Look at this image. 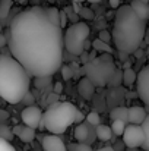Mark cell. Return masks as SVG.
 <instances>
[{
  "label": "cell",
  "instance_id": "37",
  "mask_svg": "<svg viewBox=\"0 0 149 151\" xmlns=\"http://www.w3.org/2000/svg\"><path fill=\"white\" fill-rule=\"evenodd\" d=\"M110 6H111L113 9H117V7L120 6V0H110Z\"/></svg>",
  "mask_w": 149,
  "mask_h": 151
},
{
  "label": "cell",
  "instance_id": "21",
  "mask_svg": "<svg viewBox=\"0 0 149 151\" xmlns=\"http://www.w3.org/2000/svg\"><path fill=\"white\" fill-rule=\"evenodd\" d=\"M124 129H126V122L124 120H118V119L111 120V131H113L114 135L121 137L123 132H124Z\"/></svg>",
  "mask_w": 149,
  "mask_h": 151
},
{
  "label": "cell",
  "instance_id": "28",
  "mask_svg": "<svg viewBox=\"0 0 149 151\" xmlns=\"http://www.w3.org/2000/svg\"><path fill=\"white\" fill-rule=\"evenodd\" d=\"M61 76L66 79V81H69V79H72L73 78V69L67 65V66H61Z\"/></svg>",
  "mask_w": 149,
  "mask_h": 151
},
{
  "label": "cell",
  "instance_id": "32",
  "mask_svg": "<svg viewBox=\"0 0 149 151\" xmlns=\"http://www.w3.org/2000/svg\"><path fill=\"white\" fill-rule=\"evenodd\" d=\"M6 46H7V37H6V34L0 32V50H3Z\"/></svg>",
  "mask_w": 149,
  "mask_h": 151
},
{
  "label": "cell",
  "instance_id": "15",
  "mask_svg": "<svg viewBox=\"0 0 149 151\" xmlns=\"http://www.w3.org/2000/svg\"><path fill=\"white\" fill-rule=\"evenodd\" d=\"M88 137H89V126H88V123L86 125L85 123H78V126L75 128V138H76V141L86 142Z\"/></svg>",
  "mask_w": 149,
  "mask_h": 151
},
{
  "label": "cell",
  "instance_id": "19",
  "mask_svg": "<svg viewBox=\"0 0 149 151\" xmlns=\"http://www.w3.org/2000/svg\"><path fill=\"white\" fill-rule=\"evenodd\" d=\"M13 0H0V19L4 21L12 10Z\"/></svg>",
  "mask_w": 149,
  "mask_h": 151
},
{
  "label": "cell",
  "instance_id": "31",
  "mask_svg": "<svg viewBox=\"0 0 149 151\" xmlns=\"http://www.w3.org/2000/svg\"><path fill=\"white\" fill-rule=\"evenodd\" d=\"M66 24H67V12L60 10V27H61V28H64V27H66Z\"/></svg>",
  "mask_w": 149,
  "mask_h": 151
},
{
  "label": "cell",
  "instance_id": "2",
  "mask_svg": "<svg viewBox=\"0 0 149 151\" xmlns=\"http://www.w3.org/2000/svg\"><path fill=\"white\" fill-rule=\"evenodd\" d=\"M146 34V21H143L133 10L130 4L118 6L114 18L113 40L120 53H135L143 43Z\"/></svg>",
  "mask_w": 149,
  "mask_h": 151
},
{
  "label": "cell",
  "instance_id": "30",
  "mask_svg": "<svg viewBox=\"0 0 149 151\" xmlns=\"http://www.w3.org/2000/svg\"><path fill=\"white\" fill-rule=\"evenodd\" d=\"M98 38H101V40H102V41H105V43H110V41L113 40V35H111L108 31H99Z\"/></svg>",
  "mask_w": 149,
  "mask_h": 151
},
{
  "label": "cell",
  "instance_id": "16",
  "mask_svg": "<svg viewBox=\"0 0 149 151\" xmlns=\"http://www.w3.org/2000/svg\"><path fill=\"white\" fill-rule=\"evenodd\" d=\"M95 134H97V138H98L99 141H110L113 138L111 126H107V125H98Z\"/></svg>",
  "mask_w": 149,
  "mask_h": 151
},
{
  "label": "cell",
  "instance_id": "35",
  "mask_svg": "<svg viewBox=\"0 0 149 151\" xmlns=\"http://www.w3.org/2000/svg\"><path fill=\"white\" fill-rule=\"evenodd\" d=\"M81 15H83L85 18H92L94 16V13L89 10V9H81V12H79Z\"/></svg>",
  "mask_w": 149,
  "mask_h": 151
},
{
  "label": "cell",
  "instance_id": "27",
  "mask_svg": "<svg viewBox=\"0 0 149 151\" xmlns=\"http://www.w3.org/2000/svg\"><path fill=\"white\" fill-rule=\"evenodd\" d=\"M47 13H48L50 19L56 25H60V10L57 7H50V9H47Z\"/></svg>",
  "mask_w": 149,
  "mask_h": 151
},
{
  "label": "cell",
  "instance_id": "10",
  "mask_svg": "<svg viewBox=\"0 0 149 151\" xmlns=\"http://www.w3.org/2000/svg\"><path fill=\"white\" fill-rule=\"evenodd\" d=\"M41 145H43L44 151H67V147L64 145L61 138L57 137V134L44 135L41 139Z\"/></svg>",
  "mask_w": 149,
  "mask_h": 151
},
{
  "label": "cell",
  "instance_id": "24",
  "mask_svg": "<svg viewBox=\"0 0 149 151\" xmlns=\"http://www.w3.org/2000/svg\"><path fill=\"white\" fill-rule=\"evenodd\" d=\"M67 151H92V148H91L89 144H86V142H79V141H78V142L69 144Z\"/></svg>",
  "mask_w": 149,
  "mask_h": 151
},
{
  "label": "cell",
  "instance_id": "34",
  "mask_svg": "<svg viewBox=\"0 0 149 151\" xmlns=\"http://www.w3.org/2000/svg\"><path fill=\"white\" fill-rule=\"evenodd\" d=\"M85 119V116H83V113L82 111H76V117H75V123H82V120Z\"/></svg>",
  "mask_w": 149,
  "mask_h": 151
},
{
  "label": "cell",
  "instance_id": "22",
  "mask_svg": "<svg viewBox=\"0 0 149 151\" xmlns=\"http://www.w3.org/2000/svg\"><path fill=\"white\" fill-rule=\"evenodd\" d=\"M51 76H53V75H44V76H35V81H34L35 87H37L38 90H44L46 87H48L50 84H51Z\"/></svg>",
  "mask_w": 149,
  "mask_h": 151
},
{
  "label": "cell",
  "instance_id": "9",
  "mask_svg": "<svg viewBox=\"0 0 149 151\" xmlns=\"http://www.w3.org/2000/svg\"><path fill=\"white\" fill-rule=\"evenodd\" d=\"M136 82H138V94L140 100L149 107V65L140 69Z\"/></svg>",
  "mask_w": 149,
  "mask_h": 151
},
{
  "label": "cell",
  "instance_id": "18",
  "mask_svg": "<svg viewBox=\"0 0 149 151\" xmlns=\"http://www.w3.org/2000/svg\"><path fill=\"white\" fill-rule=\"evenodd\" d=\"M92 47H94V50L95 51H99V53H113V47L110 46V43H105V41H102L101 38H97V40H94L92 41Z\"/></svg>",
  "mask_w": 149,
  "mask_h": 151
},
{
  "label": "cell",
  "instance_id": "8",
  "mask_svg": "<svg viewBox=\"0 0 149 151\" xmlns=\"http://www.w3.org/2000/svg\"><path fill=\"white\" fill-rule=\"evenodd\" d=\"M43 110L38 107V106H26L22 113H21V117H22V122L34 129H38L41 128V123H43Z\"/></svg>",
  "mask_w": 149,
  "mask_h": 151
},
{
  "label": "cell",
  "instance_id": "29",
  "mask_svg": "<svg viewBox=\"0 0 149 151\" xmlns=\"http://www.w3.org/2000/svg\"><path fill=\"white\" fill-rule=\"evenodd\" d=\"M0 151H16L15 147L10 144V141L0 138Z\"/></svg>",
  "mask_w": 149,
  "mask_h": 151
},
{
  "label": "cell",
  "instance_id": "40",
  "mask_svg": "<svg viewBox=\"0 0 149 151\" xmlns=\"http://www.w3.org/2000/svg\"><path fill=\"white\" fill-rule=\"evenodd\" d=\"M89 1H91V3H98L99 0H89Z\"/></svg>",
  "mask_w": 149,
  "mask_h": 151
},
{
  "label": "cell",
  "instance_id": "13",
  "mask_svg": "<svg viewBox=\"0 0 149 151\" xmlns=\"http://www.w3.org/2000/svg\"><path fill=\"white\" fill-rule=\"evenodd\" d=\"M95 85L85 76V78H82L81 81H79V84H78V93H79V96H82L85 100H91L92 97H94V94H95Z\"/></svg>",
  "mask_w": 149,
  "mask_h": 151
},
{
  "label": "cell",
  "instance_id": "11",
  "mask_svg": "<svg viewBox=\"0 0 149 151\" xmlns=\"http://www.w3.org/2000/svg\"><path fill=\"white\" fill-rule=\"evenodd\" d=\"M13 135H16L22 142H32L34 139H35V129L34 128H31V126H28V125H16L13 129Z\"/></svg>",
  "mask_w": 149,
  "mask_h": 151
},
{
  "label": "cell",
  "instance_id": "7",
  "mask_svg": "<svg viewBox=\"0 0 149 151\" xmlns=\"http://www.w3.org/2000/svg\"><path fill=\"white\" fill-rule=\"evenodd\" d=\"M121 137H123L124 145L129 148L142 147L145 142V132H143L142 125H133V123L127 125Z\"/></svg>",
  "mask_w": 149,
  "mask_h": 151
},
{
  "label": "cell",
  "instance_id": "39",
  "mask_svg": "<svg viewBox=\"0 0 149 151\" xmlns=\"http://www.w3.org/2000/svg\"><path fill=\"white\" fill-rule=\"evenodd\" d=\"M1 29H3V24H1V19H0V32H1Z\"/></svg>",
  "mask_w": 149,
  "mask_h": 151
},
{
  "label": "cell",
  "instance_id": "25",
  "mask_svg": "<svg viewBox=\"0 0 149 151\" xmlns=\"http://www.w3.org/2000/svg\"><path fill=\"white\" fill-rule=\"evenodd\" d=\"M142 128H143V132H145V142H143L142 148L145 151H149V114L142 122Z\"/></svg>",
  "mask_w": 149,
  "mask_h": 151
},
{
  "label": "cell",
  "instance_id": "6",
  "mask_svg": "<svg viewBox=\"0 0 149 151\" xmlns=\"http://www.w3.org/2000/svg\"><path fill=\"white\" fill-rule=\"evenodd\" d=\"M89 32V27L85 22L70 25L64 32V49L73 56H79L85 51V41L88 40Z\"/></svg>",
  "mask_w": 149,
  "mask_h": 151
},
{
  "label": "cell",
  "instance_id": "20",
  "mask_svg": "<svg viewBox=\"0 0 149 151\" xmlns=\"http://www.w3.org/2000/svg\"><path fill=\"white\" fill-rule=\"evenodd\" d=\"M136 79H138V73H136L133 69L126 68L124 72H123V82H124L126 85H133V84L136 82Z\"/></svg>",
  "mask_w": 149,
  "mask_h": 151
},
{
  "label": "cell",
  "instance_id": "17",
  "mask_svg": "<svg viewBox=\"0 0 149 151\" xmlns=\"http://www.w3.org/2000/svg\"><path fill=\"white\" fill-rule=\"evenodd\" d=\"M127 110H129L127 107H115V109H113L111 113H110L111 120L118 119V120H124L127 123Z\"/></svg>",
  "mask_w": 149,
  "mask_h": 151
},
{
  "label": "cell",
  "instance_id": "14",
  "mask_svg": "<svg viewBox=\"0 0 149 151\" xmlns=\"http://www.w3.org/2000/svg\"><path fill=\"white\" fill-rule=\"evenodd\" d=\"M130 6L133 7V10L138 13V16H140L143 21L149 19V3L143 0H132Z\"/></svg>",
  "mask_w": 149,
  "mask_h": 151
},
{
  "label": "cell",
  "instance_id": "41",
  "mask_svg": "<svg viewBox=\"0 0 149 151\" xmlns=\"http://www.w3.org/2000/svg\"><path fill=\"white\" fill-rule=\"evenodd\" d=\"M19 1H21V3H25V1H26V0H19Z\"/></svg>",
  "mask_w": 149,
  "mask_h": 151
},
{
  "label": "cell",
  "instance_id": "12",
  "mask_svg": "<svg viewBox=\"0 0 149 151\" xmlns=\"http://www.w3.org/2000/svg\"><path fill=\"white\" fill-rule=\"evenodd\" d=\"M146 116H148L146 110L139 106L129 107V110H127V122L133 123V125H142V122L146 119Z\"/></svg>",
  "mask_w": 149,
  "mask_h": 151
},
{
  "label": "cell",
  "instance_id": "23",
  "mask_svg": "<svg viewBox=\"0 0 149 151\" xmlns=\"http://www.w3.org/2000/svg\"><path fill=\"white\" fill-rule=\"evenodd\" d=\"M85 120H86V123L88 125H91V126H98L101 125V117H99V114L95 111V110H92L91 113H88L86 114V117H85Z\"/></svg>",
  "mask_w": 149,
  "mask_h": 151
},
{
  "label": "cell",
  "instance_id": "38",
  "mask_svg": "<svg viewBox=\"0 0 149 151\" xmlns=\"http://www.w3.org/2000/svg\"><path fill=\"white\" fill-rule=\"evenodd\" d=\"M97 151H115L113 147H101V148H98Z\"/></svg>",
  "mask_w": 149,
  "mask_h": 151
},
{
  "label": "cell",
  "instance_id": "3",
  "mask_svg": "<svg viewBox=\"0 0 149 151\" xmlns=\"http://www.w3.org/2000/svg\"><path fill=\"white\" fill-rule=\"evenodd\" d=\"M31 75L12 54L0 56V97L9 104L21 103L29 91Z\"/></svg>",
  "mask_w": 149,
  "mask_h": 151
},
{
  "label": "cell",
  "instance_id": "43",
  "mask_svg": "<svg viewBox=\"0 0 149 151\" xmlns=\"http://www.w3.org/2000/svg\"><path fill=\"white\" fill-rule=\"evenodd\" d=\"M143 1H148V3H149V0H143Z\"/></svg>",
  "mask_w": 149,
  "mask_h": 151
},
{
  "label": "cell",
  "instance_id": "33",
  "mask_svg": "<svg viewBox=\"0 0 149 151\" xmlns=\"http://www.w3.org/2000/svg\"><path fill=\"white\" fill-rule=\"evenodd\" d=\"M22 101H24V103H26V104H28V106H31V104H32V103H34V97H31V93H29V91H28V93H26V94H25V97H24V99H22Z\"/></svg>",
  "mask_w": 149,
  "mask_h": 151
},
{
  "label": "cell",
  "instance_id": "1",
  "mask_svg": "<svg viewBox=\"0 0 149 151\" xmlns=\"http://www.w3.org/2000/svg\"><path fill=\"white\" fill-rule=\"evenodd\" d=\"M7 46L31 76L54 75L63 63L64 34L47 9L34 6L19 12L9 25Z\"/></svg>",
  "mask_w": 149,
  "mask_h": 151
},
{
  "label": "cell",
  "instance_id": "42",
  "mask_svg": "<svg viewBox=\"0 0 149 151\" xmlns=\"http://www.w3.org/2000/svg\"><path fill=\"white\" fill-rule=\"evenodd\" d=\"M76 1H79V3H81V1H86V0H76Z\"/></svg>",
  "mask_w": 149,
  "mask_h": 151
},
{
  "label": "cell",
  "instance_id": "26",
  "mask_svg": "<svg viewBox=\"0 0 149 151\" xmlns=\"http://www.w3.org/2000/svg\"><path fill=\"white\" fill-rule=\"evenodd\" d=\"M0 138L7 139V141H12L13 138V131L4 123H0Z\"/></svg>",
  "mask_w": 149,
  "mask_h": 151
},
{
  "label": "cell",
  "instance_id": "36",
  "mask_svg": "<svg viewBox=\"0 0 149 151\" xmlns=\"http://www.w3.org/2000/svg\"><path fill=\"white\" fill-rule=\"evenodd\" d=\"M61 91H63V85H61L60 82H56V84H54V93H56V94H60Z\"/></svg>",
  "mask_w": 149,
  "mask_h": 151
},
{
  "label": "cell",
  "instance_id": "5",
  "mask_svg": "<svg viewBox=\"0 0 149 151\" xmlns=\"http://www.w3.org/2000/svg\"><path fill=\"white\" fill-rule=\"evenodd\" d=\"M117 72L115 65L110 53H102L98 57L91 59L83 65L85 76L95 85V87H105L113 79V75Z\"/></svg>",
  "mask_w": 149,
  "mask_h": 151
},
{
  "label": "cell",
  "instance_id": "4",
  "mask_svg": "<svg viewBox=\"0 0 149 151\" xmlns=\"http://www.w3.org/2000/svg\"><path fill=\"white\" fill-rule=\"evenodd\" d=\"M78 109L69 101H56L43 114L41 128H46L51 134H63L69 126L75 123Z\"/></svg>",
  "mask_w": 149,
  "mask_h": 151
}]
</instances>
